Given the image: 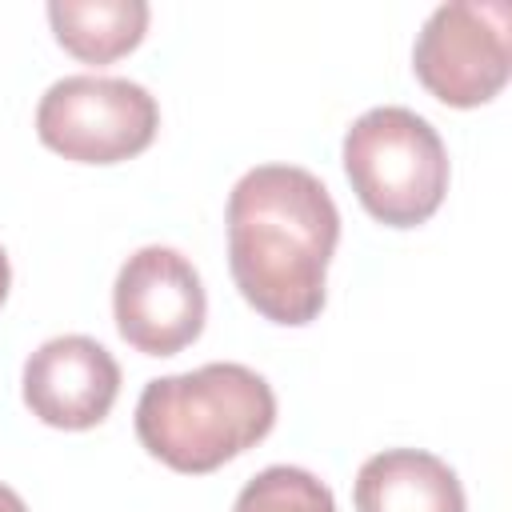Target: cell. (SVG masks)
<instances>
[{"label":"cell","mask_w":512,"mask_h":512,"mask_svg":"<svg viewBox=\"0 0 512 512\" xmlns=\"http://www.w3.org/2000/svg\"><path fill=\"white\" fill-rule=\"evenodd\" d=\"M228 272L272 324L304 328L324 312L340 212L320 176L296 164H256L228 192Z\"/></svg>","instance_id":"obj_1"},{"label":"cell","mask_w":512,"mask_h":512,"mask_svg":"<svg viewBox=\"0 0 512 512\" xmlns=\"http://www.w3.org/2000/svg\"><path fill=\"white\" fill-rule=\"evenodd\" d=\"M276 424V392L248 364L216 360L156 376L136 400V440L172 472L204 476L256 448Z\"/></svg>","instance_id":"obj_2"},{"label":"cell","mask_w":512,"mask_h":512,"mask_svg":"<svg viewBox=\"0 0 512 512\" xmlns=\"http://www.w3.org/2000/svg\"><path fill=\"white\" fill-rule=\"evenodd\" d=\"M344 172L372 220L416 228L444 204L448 148L420 112L380 104L344 132Z\"/></svg>","instance_id":"obj_3"},{"label":"cell","mask_w":512,"mask_h":512,"mask_svg":"<svg viewBox=\"0 0 512 512\" xmlns=\"http://www.w3.org/2000/svg\"><path fill=\"white\" fill-rule=\"evenodd\" d=\"M160 128L156 96L124 76H64L36 104V136L72 164H120L140 156Z\"/></svg>","instance_id":"obj_4"},{"label":"cell","mask_w":512,"mask_h":512,"mask_svg":"<svg viewBox=\"0 0 512 512\" xmlns=\"http://www.w3.org/2000/svg\"><path fill=\"white\" fill-rule=\"evenodd\" d=\"M412 72L448 108H480L500 96L512 76V4H440L416 32Z\"/></svg>","instance_id":"obj_5"},{"label":"cell","mask_w":512,"mask_h":512,"mask_svg":"<svg viewBox=\"0 0 512 512\" xmlns=\"http://www.w3.org/2000/svg\"><path fill=\"white\" fill-rule=\"evenodd\" d=\"M112 316L128 348L144 356H176L204 332V280L184 252L168 244H144L116 272Z\"/></svg>","instance_id":"obj_6"},{"label":"cell","mask_w":512,"mask_h":512,"mask_svg":"<svg viewBox=\"0 0 512 512\" xmlns=\"http://www.w3.org/2000/svg\"><path fill=\"white\" fill-rule=\"evenodd\" d=\"M20 392L40 424L88 432L108 420L120 396V364L92 336H52L24 360Z\"/></svg>","instance_id":"obj_7"},{"label":"cell","mask_w":512,"mask_h":512,"mask_svg":"<svg viewBox=\"0 0 512 512\" xmlns=\"http://www.w3.org/2000/svg\"><path fill=\"white\" fill-rule=\"evenodd\" d=\"M356 512H468L460 476L424 448H388L360 464Z\"/></svg>","instance_id":"obj_8"},{"label":"cell","mask_w":512,"mask_h":512,"mask_svg":"<svg viewBox=\"0 0 512 512\" xmlns=\"http://www.w3.org/2000/svg\"><path fill=\"white\" fill-rule=\"evenodd\" d=\"M152 8L144 0H52L48 24L64 52L84 64H112L128 56L148 32Z\"/></svg>","instance_id":"obj_9"},{"label":"cell","mask_w":512,"mask_h":512,"mask_svg":"<svg viewBox=\"0 0 512 512\" xmlns=\"http://www.w3.org/2000/svg\"><path fill=\"white\" fill-rule=\"evenodd\" d=\"M232 512H336V496L308 468L272 464L240 488Z\"/></svg>","instance_id":"obj_10"},{"label":"cell","mask_w":512,"mask_h":512,"mask_svg":"<svg viewBox=\"0 0 512 512\" xmlns=\"http://www.w3.org/2000/svg\"><path fill=\"white\" fill-rule=\"evenodd\" d=\"M0 512H28V504L20 500V492H16V488L0 484Z\"/></svg>","instance_id":"obj_11"},{"label":"cell","mask_w":512,"mask_h":512,"mask_svg":"<svg viewBox=\"0 0 512 512\" xmlns=\"http://www.w3.org/2000/svg\"><path fill=\"white\" fill-rule=\"evenodd\" d=\"M8 288H12V264H8V252H4V244H0V308H4V300H8Z\"/></svg>","instance_id":"obj_12"}]
</instances>
